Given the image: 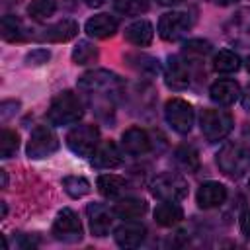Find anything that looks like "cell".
I'll list each match as a JSON object with an SVG mask.
<instances>
[{
  "label": "cell",
  "mask_w": 250,
  "mask_h": 250,
  "mask_svg": "<svg viewBox=\"0 0 250 250\" xmlns=\"http://www.w3.org/2000/svg\"><path fill=\"white\" fill-rule=\"evenodd\" d=\"M217 166L232 180L246 176L250 172V148L242 143H227L217 152Z\"/></svg>",
  "instance_id": "cell-1"
},
{
  "label": "cell",
  "mask_w": 250,
  "mask_h": 250,
  "mask_svg": "<svg viewBox=\"0 0 250 250\" xmlns=\"http://www.w3.org/2000/svg\"><path fill=\"white\" fill-rule=\"evenodd\" d=\"M84 115V107L78 100L76 94H72L70 90H64L61 94H57L47 109V119L51 125L62 127V125H72L76 123L80 117Z\"/></svg>",
  "instance_id": "cell-2"
},
{
  "label": "cell",
  "mask_w": 250,
  "mask_h": 250,
  "mask_svg": "<svg viewBox=\"0 0 250 250\" xmlns=\"http://www.w3.org/2000/svg\"><path fill=\"white\" fill-rule=\"evenodd\" d=\"M78 88L90 96H113L121 90V80L115 72L104 70V68H96V70H88L78 78Z\"/></svg>",
  "instance_id": "cell-3"
},
{
  "label": "cell",
  "mask_w": 250,
  "mask_h": 250,
  "mask_svg": "<svg viewBox=\"0 0 250 250\" xmlns=\"http://www.w3.org/2000/svg\"><path fill=\"white\" fill-rule=\"evenodd\" d=\"M199 127L209 143H217V141H223L232 131L234 119L225 109H203L199 117Z\"/></svg>",
  "instance_id": "cell-4"
},
{
  "label": "cell",
  "mask_w": 250,
  "mask_h": 250,
  "mask_svg": "<svg viewBox=\"0 0 250 250\" xmlns=\"http://www.w3.org/2000/svg\"><path fill=\"white\" fill-rule=\"evenodd\" d=\"M66 145L76 156L88 158L96 152L100 145V129L96 125H76L74 129L68 131Z\"/></svg>",
  "instance_id": "cell-5"
},
{
  "label": "cell",
  "mask_w": 250,
  "mask_h": 250,
  "mask_svg": "<svg viewBox=\"0 0 250 250\" xmlns=\"http://www.w3.org/2000/svg\"><path fill=\"white\" fill-rule=\"evenodd\" d=\"M150 193L162 201H180L188 195V182L174 172H162L152 180Z\"/></svg>",
  "instance_id": "cell-6"
},
{
  "label": "cell",
  "mask_w": 250,
  "mask_h": 250,
  "mask_svg": "<svg viewBox=\"0 0 250 250\" xmlns=\"http://www.w3.org/2000/svg\"><path fill=\"white\" fill-rule=\"evenodd\" d=\"M164 117L168 121V125L180 133V135H186L191 131L193 127V119H195V113H193V107L191 104H188L186 100L182 98H172L166 102L164 105Z\"/></svg>",
  "instance_id": "cell-7"
},
{
  "label": "cell",
  "mask_w": 250,
  "mask_h": 250,
  "mask_svg": "<svg viewBox=\"0 0 250 250\" xmlns=\"http://www.w3.org/2000/svg\"><path fill=\"white\" fill-rule=\"evenodd\" d=\"M57 150H59V139L53 133V129L47 125H37L31 131L29 141H27V148H25L27 156L31 160H41V158L51 156Z\"/></svg>",
  "instance_id": "cell-8"
},
{
  "label": "cell",
  "mask_w": 250,
  "mask_h": 250,
  "mask_svg": "<svg viewBox=\"0 0 250 250\" xmlns=\"http://www.w3.org/2000/svg\"><path fill=\"white\" fill-rule=\"evenodd\" d=\"M53 236L57 240L68 242V244L82 240V223L72 209L64 207L57 213V217L53 221Z\"/></svg>",
  "instance_id": "cell-9"
},
{
  "label": "cell",
  "mask_w": 250,
  "mask_h": 250,
  "mask_svg": "<svg viewBox=\"0 0 250 250\" xmlns=\"http://www.w3.org/2000/svg\"><path fill=\"white\" fill-rule=\"evenodd\" d=\"M225 35L232 45L250 47V8L236 10L225 23Z\"/></svg>",
  "instance_id": "cell-10"
},
{
  "label": "cell",
  "mask_w": 250,
  "mask_h": 250,
  "mask_svg": "<svg viewBox=\"0 0 250 250\" xmlns=\"http://www.w3.org/2000/svg\"><path fill=\"white\" fill-rule=\"evenodd\" d=\"M191 27V20L186 12H166L158 20V35L164 41H178Z\"/></svg>",
  "instance_id": "cell-11"
},
{
  "label": "cell",
  "mask_w": 250,
  "mask_h": 250,
  "mask_svg": "<svg viewBox=\"0 0 250 250\" xmlns=\"http://www.w3.org/2000/svg\"><path fill=\"white\" fill-rule=\"evenodd\" d=\"M86 213H88V221H90V232L94 236L102 238V236L109 234V229L113 225V215H115L113 211H109L102 203H90Z\"/></svg>",
  "instance_id": "cell-12"
},
{
  "label": "cell",
  "mask_w": 250,
  "mask_h": 250,
  "mask_svg": "<svg viewBox=\"0 0 250 250\" xmlns=\"http://www.w3.org/2000/svg\"><path fill=\"white\" fill-rule=\"evenodd\" d=\"M78 33V23L70 18H64L49 27H45L37 39L39 41H47V43H64V41H70L72 37H76Z\"/></svg>",
  "instance_id": "cell-13"
},
{
  "label": "cell",
  "mask_w": 250,
  "mask_h": 250,
  "mask_svg": "<svg viewBox=\"0 0 250 250\" xmlns=\"http://www.w3.org/2000/svg\"><path fill=\"white\" fill-rule=\"evenodd\" d=\"M117 246L121 248H137L143 244L145 236H146V227L135 221H127L123 225H119L113 232Z\"/></svg>",
  "instance_id": "cell-14"
},
{
  "label": "cell",
  "mask_w": 250,
  "mask_h": 250,
  "mask_svg": "<svg viewBox=\"0 0 250 250\" xmlns=\"http://www.w3.org/2000/svg\"><path fill=\"white\" fill-rule=\"evenodd\" d=\"M121 146L127 154L139 156V154H145L150 150V137L141 127H129L121 135Z\"/></svg>",
  "instance_id": "cell-15"
},
{
  "label": "cell",
  "mask_w": 250,
  "mask_h": 250,
  "mask_svg": "<svg viewBox=\"0 0 250 250\" xmlns=\"http://www.w3.org/2000/svg\"><path fill=\"white\" fill-rule=\"evenodd\" d=\"M121 162H123V154L113 141H105L98 145L96 152L92 154V166L102 168V170H113L121 166Z\"/></svg>",
  "instance_id": "cell-16"
},
{
  "label": "cell",
  "mask_w": 250,
  "mask_h": 250,
  "mask_svg": "<svg viewBox=\"0 0 250 250\" xmlns=\"http://www.w3.org/2000/svg\"><path fill=\"white\" fill-rule=\"evenodd\" d=\"M195 199H197V205L201 209L219 207L227 199V188L223 184H219V182H205V184L199 186Z\"/></svg>",
  "instance_id": "cell-17"
},
{
  "label": "cell",
  "mask_w": 250,
  "mask_h": 250,
  "mask_svg": "<svg viewBox=\"0 0 250 250\" xmlns=\"http://www.w3.org/2000/svg\"><path fill=\"white\" fill-rule=\"evenodd\" d=\"M209 96L219 105H230V104H234L242 96V92H240V86H238L236 80L223 78V80H217V82L211 84Z\"/></svg>",
  "instance_id": "cell-18"
},
{
  "label": "cell",
  "mask_w": 250,
  "mask_h": 250,
  "mask_svg": "<svg viewBox=\"0 0 250 250\" xmlns=\"http://www.w3.org/2000/svg\"><path fill=\"white\" fill-rule=\"evenodd\" d=\"M117 27H119L117 18H113V16H109V14H98V16H92V18L86 21V25H84L86 33H88L90 37H94V39H105V37H111V35L117 31Z\"/></svg>",
  "instance_id": "cell-19"
},
{
  "label": "cell",
  "mask_w": 250,
  "mask_h": 250,
  "mask_svg": "<svg viewBox=\"0 0 250 250\" xmlns=\"http://www.w3.org/2000/svg\"><path fill=\"white\" fill-rule=\"evenodd\" d=\"M164 80H166V86L172 88V90L188 88L189 72L178 57H168V62H166V68H164Z\"/></svg>",
  "instance_id": "cell-20"
},
{
  "label": "cell",
  "mask_w": 250,
  "mask_h": 250,
  "mask_svg": "<svg viewBox=\"0 0 250 250\" xmlns=\"http://www.w3.org/2000/svg\"><path fill=\"white\" fill-rule=\"evenodd\" d=\"M152 37H154V29H152V23L146 20H137L125 27V39L131 45L146 47L152 43Z\"/></svg>",
  "instance_id": "cell-21"
},
{
  "label": "cell",
  "mask_w": 250,
  "mask_h": 250,
  "mask_svg": "<svg viewBox=\"0 0 250 250\" xmlns=\"http://www.w3.org/2000/svg\"><path fill=\"white\" fill-rule=\"evenodd\" d=\"M113 213H115L119 219H123V221L139 219L141 215L146 213V201L137 199V197H125V199H121V201L115 203Z\"/></svg>",
  "instance_id": "cell-22"
},
{
  "label": "cell",
  "mask_w": 250,
  "mask_h": 250,
  "mask_svg": "<svg viewBox=\"0 0 250 250\" xmlns=\"http://www.w3.org/2000/svg\"><path fill=\"white\" fill-rule=\"evenodd\" d=\"M184 219V211L176 201H162L154 209V221L160 227H174Z\"/></svg>",
  "instance_id": "cell-23"
},
{
  "label": "cell",
  "mask_w": 250,
  "mask_h": 250,
  "mask_svg": "<svg viewBox=\"0 0 250 250\" xmlns=\"http://www.w3.org/2000/svg\"><path fill=\"white\" fill-rule=\"evenodd\" d=\"M98 189L105 197H117L127 189V180L117 176V174H102L98 176Z\"/></svg>",
  "instance_id": "cell-24"
},
{
  "label": "cell",
  "mask_w": 250,
  "mask_h": 250,
  "mask_svg": "<svg viewBox=\"0 0 250 250\" xmlns=\"http://www.w3.org/2000/svg\"><path fill=\"white\" fill-rule=\"evenodd\" d=\"M174 160L176 164L186 170V172H195L199 168V156H197V150L189 145H182L174 150Z\"/></svg>",
  "instance_id": "cell-25"
},
{
  "label": "cell",
  "mask_w": 250,
  "mask_h": 250,
  "mask_svg": "<svg viewBox=\"0 0 250 250\" xmlns=\"http://www.w3.org/2000/svg\"><path fill=\"white\" fill-rule=\"evenodd\" d=\"M2 37H4V41L16 43V41H23L27 35H25L23 23L16 16H10L8 14V16L2 18Z\"/></svg>",
  "instance_id": "cell-26"
},
{
  "label": "cell",
  "mask_w": 250,
  "mask_h": 250,
  "mask_svg": "<svg viewBox=\"0 0 250 250\" xmlns=\"http://www.w3.org/2000/svg\"><path fill=\"white\" fill-rule=\"evenodd\" d=\"M213 68H215L217 72H225V74L236 72V70L240 68V57H238L234 51H229V49L219 51V53L213 57Z\"/></svg>",
  "instance_id": "cell-27"
},
{
  "label": "cell",
  "mask_w": 250,
  "mask_h": 250,
  "mask_svg": "<svg viewBox=\"0 0 250 250\" xmlns=\"http://www.w3.org/2000/svg\"><path fill=\"white\" fill-rule=\"evenodd\" d=\"M62 189L70 197L78 199V197H84L86 193H90V182L82 176H66V178H62Z\"/></svg>",
  "instance_id": "cell-28"
},
{
  "label": "cell",
  "mask_w": 250,
  "mask_h": 250,
  "mask_svg": "<svg viewBox=\"0 0 250 250\" xmlns=\"http://www.w3.org/2000/svg\"><path fill=\"white\" fill-rule=\"evenodd\" d=\"M57 10V2L55 0H33L27 6V14L31 20L35 21H45L47 18H51Z\"/></svg>",
  "instance_id": "cell-29"
},
{
  "label": "cell",
  "mask_w": 250,
  "mask_h": 250,
  "mask_svg": "<svg viewBox=\"0 0 250 250\" xmlns=\"http://www.w3.org/2000/svg\"><path fill=\"white\" fill-rule=\"evenodd\" d=\"M74 64H90L98 59V49L90 41H78V45L70 53Z\"/></svg>",
  "instance_id": "cell-30"
},
{
  "label": "cell",
  "mask_w": 250,
  "mask_h": 250,
  "mask_svg": "<svg viewBox=\"0 0 250 250\" xmlns=\"http://www.w3.org/2000/svg\"><path fill=\"white\" fill-rule=\"evenodd\" d=\"M18 146H20V135L12 129H2V135H0V154H2V158L14 156Z\"/></svg>",
  "instance_id": "cell-31"
},
{
  "label": "cell",
  "mask_w": 250,
  "mask_h": 250,
  "mask_svg": "<svg viewBox=\"0 0 250 250\" xmlns=\"http://www.w3.org/2000/svg\"><path fill=\"white\" fill-rule=\"evenodd\" d=\"M113 6L123 16H141L148 10V0H115Z\"/></svg>",
  "instance_id": "cell-32"
},
{
  "label": "cell",
  "mask_w": 250,
  "mask_h": 250,
  "mask_svg": "<svg viewBox=\"0 0 250 250\" xmlns=\"http://www.w3.org/2000/svg\"><path fill=\"white\" fill-rule=\"evenodd\" d=\"M127 59H129V62H131V61L139 62V64H131V66L137 68V70L143 72V74H156V72L160 70L158 61L152 59V57H148V55H127Z\"/></svg>",
  "instance_id": "cell-33"
},
{
  "label": "cell",
  "mask_w": 250,
  "mask_h": 250,
  "mask_svg": "<svg viewBox=\"0 0 250 250\" xmlns=\"http://www.w3.org/2000/svg\"><path fill=\"white\" fill-rule=\"evenodd\" d=\"M184 51L188 55H207L211 51V43L209 41H203V39H191V41H186L184 45Z\"/></svg>",
  "instance_id": "cell-34"
},
{
  "label": "cell",
  "mask_w": 250,
  "mask_h": 250,
  "mask_svg": "<svg viewBox=\"0 0 250 250\" xmlns=\"http://www.w3.org/2000/svg\"><path fill=\"white\" fill-rule=\"evenodd\" d=\"M49 57H51V53H49L47 49H33L31 53L25 55V64H29V66H39V64L47 62Z\"/></svg>",
  "instance_id": "cell-35"
},
{
  "label": "cell",
  "mask_w": 250,
  "mask_h": 250,
  "mask_svg": "<svg viewBox=\"0 0 250 250\" xmlns=\"http://www.w3.org/2000/svg\"><path fill=\"white\" fill-rule=\"evenodd\" d=\"M18 107H20V102H16V100H6V102H2V105H0L2 121H6L10 115H14V113L18 111Z\"/></svg>",
  "instance_id": "cell-36"
},
{
  "label": "cell",
  "mask_w": 250,
  "mask_h": 250,
  "mask_svg": "<svg viewBox=\"0 0 250 250\" xmlns=\"http://www.w3.org/2000/svg\"><path fill=\"white\" fill-rule=\"evenodd\" d=\"M240 230L246 238H250V209H246L242 215H240Z\"/></svg>",
  "instance_id": "cell-37"
},
{
  "label": "cell",
  "mask_w": 250,
  "mask_h": 250,
  "mask_svg": "<svg viewBox=\"0 0 250 250\" xmlns=\"http://www.w3.org/2000/svg\"><path fill=\"white\" fill-rule=\"evenodd\" d=\"M242 107L246 111H250V84L246 86V90L242 92Z\"/></svg>",
  "instance_id": "cell-38"
},
{
  "label": "cell",
  "mask_w": 250,
  "mask_h": 250,
  "mask_svg": "<svg viewBox=\"0 0 250 250\" xmlns=\"http://www.w3.org/2000/svg\"><path fill=\"white\" fill-rule=\"evenodd\" d=\"M90 8H98V6H102V4H105V0H84Z\"/></svg>",
  "instance_id": "cell-39"
},
{
  "label": "cell",
  "mask_w": 250,
  "mask_h": 250,
  "mask_svg": "<svg viewBox=\"0 0 250 250\" xmlns=\"http://www.w3.org/2000/svg\"><path fill=\"white\" fill-rule=\"evenodd\" d=\"M158 4H162V6H174V4H180L182 0H156Z\"/></svg>",
  "instance_id": "cell-40"
},
{
  "label": "cell",
  "mask_w": 250,
  "mask_h": 250,
  "mask_svg": "<svg viewBox=\"0 0 250 250\" xmlns=\"http://www.w3.org/2000/svg\"><path fill=\"white\" fill-rule=\"evenodd\" d=\"M0 176H2V188L8 186V176H6V170H0Z\"/></svg>",
  "instance_id": "cell-41"
},
{
  "label": "cell",
  "mask_w": 250,
  "mask_h": 250,
  "mask_svg": "<svg viewBox=\"0 0 250 250\" xmlns=\"http://www.w3.org/2000/svg\"><path fill=\"white\" fill-rule=\"evenodd\" d=\"M6 211H8V209H6V203H2V219L6 217Z\"/></svg>",
  "instance_id": "cell-42"
},
{
  "label": "cell",
  "mask_w": 250,
  "mask_h": 250,
  "mask_svg": "<svg viewBox=\"0 0 250 250\" xmlns=\"http://www.w3.org/2000/svg\"><path fill=\"white\" fill-rule=\"evenodd\" d=\"M246 66H248V70H250V57H248V61H246Z\"/></svg>",
  "instance_id": "cell-43"
}]
</instances>
